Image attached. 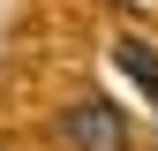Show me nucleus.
<instances>
[{
    "label": "nucleus",
    "mask_w": 158,
    "mask_h": 151,
    "mask_svg": "<svg viewBox=\"0 0 158 151\" xmlns=\"http://www.w3.org/2000/svg\"><path fill=\"white\" fill-rule=\"evenodd\" d=\"M60 136L75 151H128V121H121V106H106V98H75L60 113Z\"/></svg>",
    "instance_id": "f257e3e1"
},
{
    "label": "nucleus",
    "mask_w": 158,
    "mask_h": 151,
    "mask_svg": "<svg viewBox=\"0 0 158 151\" xmlns=\"http://www.w3.org/2000/svg\"><path fill=\"white\" fill-rule=\"evenodd\" d=\"M113 68H121V76H128V83H135V91H143V98H151V106H158V53L143 45V38H113Z\"/></svg>",
    "instance_id": "f03ea898"
}]
</instances>
